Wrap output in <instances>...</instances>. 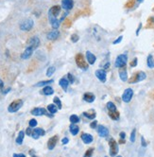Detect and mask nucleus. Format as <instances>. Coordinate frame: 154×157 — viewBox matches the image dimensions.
I'll list each match as a JSON object with an SVG mask.
<instances>
[{"label": "nucleus", "instance_id": "38", "mask_svg": "<svg viewBox=\"0 0 154 157\" xmlns=\"http://www.w3.org/2000/svg\"><path fill=\"white\" fill-rule=\"evenodd\" d=\"M93 152H94V149H93V148H91V149H89V150H88V151L85 152L84 156H85V157H90V156H92Z\"/></svg>", "mask_w": 154, "mask_h": 157}, {"label": "nucleus", "instance_id": "12", "mask_svg": "<svg viewBox=\"0 0 154 157\" xmlns=\"http://www.w3.org/2000/svg\"><path fill=\"white\" fill-rule=\"evenodd\" d=\"M35 49L33 48H31V47H27V48L24 50V52L21 54V59L22 60H28V59H29L31 56H32V54H33V51H34Z\"/></svg>", "mask_w": 154, "mask_h": 157}, {"label": "nucleus", "instance_id": "21", "mask_svg": "<svg viewBox=\"0 0 154 157\" xmlns=\"http://www.w3.org/2000/svg\"><path fill=\"white\" fill-rule=\"evenodd\" d=\"M69 81H68V78H62L61 80L59 81V84L60 86L63 89V90L66 92L67 91V89H68V86H69Z\"/></svg>", "mask_w": 154, "mask_h": 157}, {"label": "nucleus", "instance_id": "9", "mask_svg": "<svg viewBox=\"0 0 154 157\" xmlns=\"http://www.w3.org/2000/svg\"><path fill=\"white\" fill-rule=\"evenodd\" d=\"M133 97V90L131 88H127L122 94V100L126 103H129Z\"/></svg>", "mask_w": 154, "mask_h": 157}, {"label": "nucleus", "instance_id": "13", "mask_svg": "<svg viewBox=\"0 0 154 157\" xmlns=\"http://www.w3.org/2000/svg\"><path fill=\"white\" fill-rule=\"evenodd\" d=\"M28 46L33 48L34 49H36L39 46H40V39L37 36H33L31 37L28 41Z\"/></svg>", "mask_w": 154, "mask_h": 157}, {"label": "nucleus", "instance_id": "40", "mask_svg": "<svg viewBox=\"0 0 154 157\" xmlns=\"http://www.w3.org/2000/svg\"><path fill=\"white\" fill-rule=\"evenodd\" d=\"M67 78H68V81H69V82H70V83H74V82H75V78L73 77V75H72L71 73H68V75H67Z\"/></svg>", "mask_w": 154, "mask_h": 157}, {"label": "nucleus", "instance_id": "32", "mask_svg": "<svg viewBox=\"0 0 154 157\" xmlns=\"http://www.w3.org/2000/svg\"><path fill=\"white\" fill-rule=\"evenodd\" d=\"M55 71H56V67H55V66H50V67H48L47 70V77H51V76L55 73Z\"/></svg>", "mask_w": 154, "mask_h": 157}, {"label": "nucleus", "instance_id": "20", "mask_svg": "<svg viewBox=\"0 0 154 157\" xmlns=\"http://www.w3.org/2000/svg\"><path fill=\"white\" fill-rule=\"evenodd\" d=\"M86 61L89 64H94L96 61V57L91 51H86Z\"/></svg>", "mask_w": 154, "mask_h": 157}, {"label": "nucleus", "instance_id": "43", "mask_svg": "<svg viewBox=\"0 0 154 157\" xmlns=\"http://www.w3.org/2000/svg\"><path fill=\"white\" fill-rule=\"evenodd\" d=\"M32 131H33V128L31 127H28L27 130H26V134L28 136H31V133H32Z\"/></svg>", "mask_w": 154, "mask_h": 157}, {"label": "nucleus", "instance_id": "6", "mask_svg": "<svg viewBox=\"0 0 154 157\" xmlns=\"http://www.w3.org/2000/svg\"><path fill=\"white\" fill-rule=\"evenodd\" d=\"M33 26H34V21L28 18V19H25V20L22 21L19 25V28L21 30H23V31H29L32 29Z\"/></svg>", "mask_w": 154, "mask_h": 157}, {"label": "nucleus", "instance_id": "49", "mask_svg": "<svg viewBox=\"0 0 154 157\" xmlns=\"http://www.w3.org/2000/svg\"><path fill=\"white\" fill-rule=\"evenodd\" d=\"M17 156H19V157H25L26 155L24 153H13V157H17Z\"/></svg>", "mask_w": 154, "mask_h": 157}, {"label": "nucleus", "instance_id": "19", "mask_svg": "<svg viewBox=\"0 0 154 157\" xmlns=\"http://www.w3.org/2000/svg\"><path fill=\"white\" fill-rule=\"evenodd\" d=\"M81 140H82V142L84 144H90V143L93 142L94 137H93L92 134H90V133H85V132H83L81 134Z\"/></svg>", "mask_w": 154, "mask_h": 157}, {"label": "nucleus", "instance_id": "4", "mask_svg": "<svg viewBox=\"0 0 154 157\" xmlns=\"http://www.w3.org/2000/svg\"><path fill=\"white\" fill-rule=\"evenodd\" d=\"M86 59L83 57V55L81 53H79V54H77L76 55V57H75V61H76V63L77 65H78L81 69L82 70H87L88 69V63H86L85 61Z\"/></svg>", "mask_w": 154, "mask_h": 157}, {"label": "nucleus", "instance_id": "25", "mask_svg": "<svg viewBox=\"0 0 154 157\" xmlns=\"http://www.w3.org/2000/svg\"><path fill=\"white\" fill-rule=\"evenodd\" d=\"M109 117H111L113 120H118L119 117H120V114L119 112L116 110H114V111H109Z\"/></svg>", "mask_w": 154, "mask_h": 157}, {"label": "nucleus", "instance_id": "17", "mask_svg": "<svg viewBox=\"0 0 154 157\" xmlns=\"http://www.w3.org/2000/svg\"><path fill=\"white\" fill-rule=\"evenodd\" d=\"M62 7L64 10H70L74 7V1L73 0H62Z\"/></svg>", "mask_w": 154, "mask_h": 157}, {"label": "nucleus", "instance_id": "2", "mask_svg": "<svg viewBox=\"0 0 154 157\" xmlns=\"http://www.w3.org/2000/svg\"><path fill=\"white\" fill-rule=\"evenodd\" d=\"M23 104H24L23 99H20V98L15 99L8 106V112L9 113H16V112H18L22 108Z\"/></svg>", "mask_w": 154, "mask_h": 157}, {"label": "nucleus", "instance_id": "22", "mask_svg": "<svg viewBox=\"0 0 154 157\" xmlns=\"http://www.w3.org/2000/svg\"><path fill=\"white\" fill-rule=\"evenodd\" d=\"M82 115H83V117H85L86 118L90 119V120H94L96 118V111L94 109H91V110L87 111V112H84Z\"/></svg>", "mask_w": 154, "mask_h": 157}, {"label": "nucleus", "instance_id": "24", "mask_svg": "<svg viewBox=\"0 0 154 157\" xmlns=\"http://www.w3.org/2000/svg\"><path fill=\"white\" fill-rule=\"evenodd\" d=\"M26 132L24 131H20L19 133H18V136L16 137V144L17 145H22L23 144V141H24V138H25V134Z\"/></svg>", "mask_w": 154, "mask_h": 157}, {"label": "nucleus", "instance_id": "53", "mask_svg": "<svg viewBox=\"0 0 154 157\" xmlns=\"http://www.w3.org/2000/svg\"><path fill=\"white\" fill-rule=\"evenodd\" d=\"M109 66H110V63L108 62V63L104 65V69H105V70H106V69H108V68H109Z\"/></svg>", "mask_w": 154, "mask_h": 157}, {"label": "nucleus", "instance_id": "47", "mask_svg": "<svg viewBox=\"0 0 154 157\" xmlns=\"http://www.w3.org/2000/svg\"><path fill=\"white\" fill-rule=\"evenodd\" d=\"M134 4V0H130V1L126 4V7L127 8H130V7H133Z\"/></svg>", "mask_w": 154, "mask_h": 157}, {"label": "nucleus", "instance_id": "44", "mask_svg": "<svg viewBox=\"0 0 154 157\" xmlns=\"http://www.w3.org/2000/svg\"><path fill=\"white\" fill-rule=\"evenodd\" d=\"M152 25H154V17H150L148 20V27H150Z\"/></svg>", "mask_w": 154, "mask_h": 157}, {"label": "nucleus", "instance_id": "7", "mask_svg": "<svg viewBox=\"0 0 154 157\" xmlns=\"http://www.w3.org/2000/svg\"><path fill=\"white\" fill-rule=\"evenodd\" d=\"M146 78H147V75H146L145 72L139 71V72L135 73V74L133 76V78H130L129 82H130V83H136V82H142V81L146 80Z\"/></svg>", "mask_w": 154, "mask_h": 157}, {"label": "nucleus", "instance_id": "15", "mask_svg": "<svg viewBox=\"0 0 154 157\" xmlns=\"http://www.w3.org/2000/svg\"><path fill=\"white\" fill-rule=\"evenodd\" d=\"M97 133L100 137L105 138L109 136V130L107 127H105L103 125H100V126H97Z\"/></svg>", "mask_w": 154, "mask_h": 157}, {"label": "nucleus", "instance_id": "3", "mask_svg": "<svg viewBox=\"0 0 154 157\" xmlns=\"http://www.w3.org/2000/svg\"><path fill=\"white\" fill-rule=\"evenodd\" d=\"M30 114L34 117H42V116H47L48 117H53V114H50L49 112L47 111V109L42 108V107H36L34 109H32Z\"/></svg>", "mask_w": 154, "mask_h": 157}, {"label": "nucleus", "instance_id": "36", "mask_svg": "<svg viewBox=\"0 0 154 157\" xmlns=\"http://www.w3.org/2000/svg\"><path fill=\"white\" fill-rule=\"evenodd\" d=\"M135 137H136V130L133 129V132H131V133H130V140L131 143H133L135 141Z\"/></svg>", "mask_w": 154, "mask_h": 157}, {"label": "nucleus", "instance_id": "37", "mask_svg": "<svg viewBox=\"0 0 154 157\" xmlns=\"http://www.w3.org/2000/svg\"><path fill=\"white\" fill-rule=\"evenodd\" d=\"M119 136H120V143L124 144L125 143V139H126V133L124 132H121L119 133Z\"/></svg>", "mask_w": 154, "mask_h": 157}, {"label": "nucleus", "instance_id": "27", "mask_svg": "<svg viewBox=\"0 0 154 157\" xmlns=\"http://www.w3.org/2000/svg\"><path fill=\"white\" fill-rule=\"evenodd\" d=\"M47 111L49 112V113L50 114H56L57 113V112H58V106L56 105V104H55V103H53V104H48V106H47Z\"/></svg>", "mask_w": 154, "mask_h": 157}, {"label": "nucleus", "instance_id": "28", "mask_svg": "<svg viewBox=\"0 0 154 157\" xmlns=\"http://www.w3.org/2000/svg\"><path fill=\"white\" fill-rule=\"evenodd\" d=\"M119 78H120V80L122 81V82H126L128 81V73H127L126 69H123V70L119 71Z\"/></svg>", "mask_w": 154, "mask_h": 157}, {"label": "nucleus", "instance_id": "41", "mask_svg": "<svg viewBox=\"0 0 154 157\" xmlns=\"http://www.w3.org/2000/svg\"><path fill=\"white\" fill-rule=\"evenodd\" d=\"M137 63H138V59L137 58H134L133 61L130 62V66L131 67H135L137 65Z\"/></svg>", "mask_w": 154, "mask_h": 157}, {"label": "nucleus", "instance_id": "33", "mask_svg": "<svg viewBox=\"0 0 154 157\" xmlns=\"http://www.w3.org/2000/svg\"><path fill=\"white\" fill-rule=\"evenodd\" d=\"M53 102L58 106L59 109H62V101H61V99H60L59 97H55V98H53Z\"/></svg>", "mask_w": 154, "mask_h": 157}, {"label": "nucleus", "instance_id": "50", "mask_svg": "<svg viewBox=\"0 0 154 157\" xmlns=\"http://www.w3.org/2000/svg\"><path fill=\"white\" fill-rule=\"evenodd\" d=\"M141 29H142V24L140 23L139 26H138V28H137V30H136V35H139V31L141 30Z\"/></svg>", "mask_w": 154, "mask_h": 157}, {"label": "nucleus", "instance_id": "46", "mask_svg": "<svg viewBox=\"0 0 154 157\" xmlns=\"http://www.w3.org/2000/svg\"><path fill=\"white\" fill-rule=\"evenodd\" d=\"M90 127L92 128V129H96V127H97V121L96 120H94L91 124H90Z\"/></svg>", "mask_w": 154, "mask_h": 157}, {"label": "nucleus", "instance_id": "51", "mask_svg": "<svg viewBox=\"0 0 154 157\" xmlns=\"http://www.w3.org/2000/svg\"><path fill=\"white\" fill-rule=\"evenodd\" d=\"M3 87H4V82H3V81L1 80V78H0V91L2 90Z\"/></svg>", "mask_w": 154, "mask_h": 157}, {"label": "nucleus", "instance_id": "18", "mask_svg": "<svg viewBox=\"0 0 154 157\" xmlns=\"http://www.w3.org/2000/svg\"><path fill=\"white\" fill-rule=\"evenodd\" d=\"M95 99H96V96L91 93V92H87L83 95V100L88 103H92L95 101Z\"/></svg>", "mask_w": 154, "mask_h": 157}, {"label": "nucleus", "instance_id": "14", "mask_svg": "<svg viewBox=\"0 0 154 157\" xmlns=\"http://www.w3.org/2000/svg\"><path fill=\"white\" fill-rule=\"evenodd\" d=\"M59 140V136H54L52 137H50L47 141V148L49 151H52L54 150V148L56 147V145H57V142Z\"/></svg>", "mask_w": 154, "mask_h": 157}, {"label": "nucleus", "instance_id": "54", "mask_svg": "<svg viewBox=\"0 0 154 157\" xmlns=\"http://www.w3.org/2000/svg\"><path fill=\"white\" fill-rule=\"evenodd\" d=\"M137 2L138 3H141V2H143V0H137Z\"/></svg>", "mask_w": 154, "mask_h": 157}, {"label": "nucleus", "instance_id": "11", "mask_svg": "<svg viewBox=\"0 0 154 157\" xmlns=\"http://www.w3.org/2000/svg\"><path fill=\"white\" fill-rule=\"evenodd\" d=\"M46 136V131L42 129V128H35L32 131V133H31V137L33 139H38L40 136Z\"/></svg>", "mask_w": 154, "mask_h": 157}, {"label": "nucleus", "instance_id": "35", "mask_svg": "<svg viewBox=\"0 0 154 157\" xmlns=\"http://www.w3.org/2000/svg\"><path fill=\"white\" fill-rule=\"evenodd\" d=\"M37 124H38V122H37V120H36L35 118L30 119L29 122H28V125H29V127H31V128H35V127L37 126Z\"/></svg>", "mask_w": 154, "mask_h": 157}, {"label": "nucleus", "instance_id": "16", "mask_svg": "<svg viewBox=\"0 0 154 157\" xmlns=\"http://www.w3.org/2000/svg\"><path fill=\"white\" fill-rule=\"evenodd\" d=\"M60 36V31L58 29H54L51 30L50 32L47 33V39L50 40V41H55L56 39H58V37Z\"/></svg>", "mask_w": 154, "mask_h": 157}, {"label": "nucleus", "instance_id": "10", "mask_svg": "<svg viewBox=\"0 0 154 157\" xmlns=\"http://www.w3.org/2000/svg\"><path fill=\"white\" fill-rule=\"evenodd\" d=\"M95 74H96V77L100 80L101 82H106V81H107V72H106V70L103 68V69H97L96 72H95Z\"/></svg>", "mask_w": 154, "mask_h": 157}, {"label": "nucleus", "instance_id": "48", "mask_svg": "<svg viewBox=\"0 0 154 157\" xmlns=\"http://www.w3.org/2000/svg\"><path fill=\"white\" fill-rule=\"evenodd\" d=\"M68 142H69V138L68 137H64L62 140V145H66V144H68Z\"/></svg>", "mask_w": 154, "mask_h": 157}, {"label": "nucleus", "instance_id": "26", "mask_svg": "<svg viewBox=\"0 0 154 157\" xmlns=\"http://www.w3.org/2000/svg\"><path fill=\"white\" fill-rule=\"evenodd\" d=\"M69 131H70V132H71V134L72 136H77V134L79 133V132H80V128H79V126H77L76 124H74V123H72V124L70 125V127H69Z\"/></svg>", "mask_w": 154, "mask_h": 157}, {"label": "nucleus", "instance_id": "29", "mask_svg": "<svg viewBox=\"0 0 154 157\" xmlns=\"http://www.w3.org/2000/svg\"><path fill=\"white\" fill-rule=\"evenodd\" d=\"M53 82H54L53 80H49V81H42V82H37L34 86H36V87H43V86H47V85L51 84Z\"/></svg>", "mask_w": 154, "mask_h": 157}, {"label": "nucleus", "instance_id": "5", "mask_svg": "<svg viewBox=\"0 0 154 157\" xmlns=\"http://www.w3.org/2000/svg\"><path fill=\"white\" fill-rule=\"evenodd\" d=\"M128 63V56L127 54H120L117 56V58L115 62V66L117 68H123L126 66Z\"/></svg>", "mask_w": 154, "mask_h": 157}, {"label": "nucleus", "instance_id": "8", "mask_svg": "<svg viewBox=\"0 0 154 157\" xmlns=\"http://www.w3.org/2000/svg\"><path fill=\"white\" fill-rule=\"evenodd\" d=\"M109 146H110V155H111V156H116L118 151H119L117 142L114 138H111V140L109 141Z\"/></svg>", "mask_w": 154, "mask_h": 157}, {"label": "nucleus", "instance_id": "52", "mask_svg": "<svg viewBox=\"0 0 154 157\" xmlns=\"http://www.w3.org/2000/svg\"><path fill=\"white\" fill-rule=\"evenodd\" d=\"M10 90H12V89H10V88L9 87V88H7V89H6V90H3V92H2V93L6 95V94H7V93H9V92L10 91Z\"/></svg>", "mask_w": 154, "mask_h": 157}, {"label": "nucleus", "instance_id": "1", "mask_svg": "<svg viewBox=\"0 0 154 157\" xmlns=\"http://www.w3.org/2000/svg\"><path fill=\"white\" fill-rule=\"evenodd\" d=\"M68 15V10H64L62 6H52L48 10V20L54 29H58L62 22Z\"/></svg>", "mask_w": 154, "mask_h": 157}, {"label": "nucleus", "instance_id": "39", "mask_svg": "<svg viewBox=\"0 0 154 157\" xmlns=\"http://www.w3.org/2000/svg\"><path fill=\"white\" fill-rule=\"evenodd\" d=\"M79 39H80V37L77 35V34H72L71 35V41L73 42V43H77L79 41Z\"/></svg>", "mask_w": 154, "mask_h": 157}, {"label": "nucleus", "instance_id": "30", "mask_svg": "<svg viewBox=\"0 0 154 157\" xmlns=\"http://www.w3.org/2000/svg\"><path fill=\"white\" fill-rule=\"evenodd\" d=\"M147 63H148V66L149 68H154V58L151 54H149L148 56V59H147Z\"/></svg>", "mask_w": 154, "mask_h": 157}, {"label": "nucleus", "instance_id": "34", "mask_svg": "<svg viewBox=\"0 0 154 157\" xmlns=\"http://www.w3.org/2000/svg\"><path fill=\"white\" fill-rule=\"evenodd\" d=\"M107 109H108V111H114V110H116V106L115 103L109 101L107 103Z\"/></svg>", "mask_w": 154, "mask_h": 157}, {"label": "nucleus", "instance_id": "23", "mask_svg": "<svg viewBox=\"0 0 154 157\" xmlns=\"http://www.w3.org/2000/svg\"><path fill=\"white\" fill-rule=\"evenodd\" d=\"M42 94L45 95V96H50V95H53L54 94V89L49 86V85H47V86H43V90H42Z\"/></svg>", "mask_w": 154, "mask_h": 157}, {"label": "nucleus", "instance_id": "45", "mask_svg": "<svg viewBox=\"0 0 154 157\" xmlns=\"http://www.w3.org/2000/svg\"><path fill=\"white\" fill-rule=\"evenodd\" d=\"M122 40H123V36H119L117 39H115V40L114 41V43H113V44H119L121 41H122Z\"/></svg>", "mask_w": 154, "mask_h": 157}, {"label": "nucleus", "instance_id": "31", "mask_svg": "<svg viewBox=\"0 0 154 157\" xmlns=\"http://www.w3.org/2000/svg\"><path fill=\"white\" fill-rule=\"evenodd\" d=\"M69 120H70V122L71 123H74V124H77V123H79L81 120H80V117L77 116V115H72V116H70V117H69Z\"/></svg>", "mask_w": 154, "mask_h": 157}, {"label": "nucleus", "instance_id": "42", "mask_svg": "<svg viewBox=\"0 0 154 157\" xmlns=\"http://www.w3.org/2000/svg\"><path fill=\"white\" fill-rule=\"evenodd\" d=\"M141 145H142V147H144V148H146L148 146V143L146 142L144 136H141Z\"/></svg>", "mask_w": 154, "mask_h": 157}]
</instances>
